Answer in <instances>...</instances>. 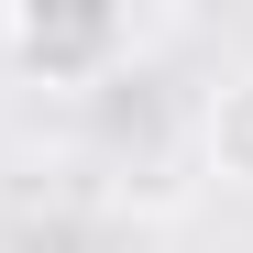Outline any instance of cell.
<instances>
[{
	"instance_id": "1",
	"label": "cell",
	"mask_w": 253,
	"mask_h": 253,
	"mask_svg": "<svg viewBox=\"0 0 253 253\" xmlns=\"http://www.w3.org/2000/svg\"><path fill=\"white\" fill-rule=\"evenodd\" d=\"M0 33H11V55L44 66L55 88H110V66L132 55V22L121 11H11Z\"/></svg>"
},
{
	"instance_id": "2",
	"label": "cell",
	"mask_w": 253,
	"mask_h": 253,
	"mask_svg": "<svg viewBox=\"0 0 253 253\" xmlns=\"http://www.w3.org/2000/svg\"><path fill=\"white\" fill-rule=\"evenodd\" d=\"M198 176L253 187V66H231L220 88L198 99Z\"/></svg>"
}]
</instances>
